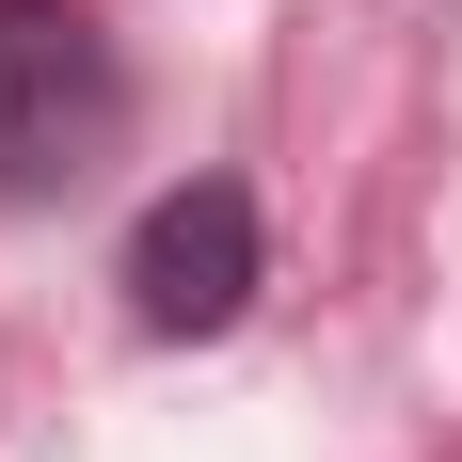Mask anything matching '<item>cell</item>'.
Masks as SVG:
<instances>
[{
    "label": "cell",
    "instance_id": "6da1fadb",
    "mask_svg": "<svg viewBox=\"0 0 462 462\" xmlns=\"http://www.w3.org/2000/svg\"><path fill=\"white\" fill-rule=\"evenodd\" d=\"M128 128V64L96 0H0V208H64Z\"/></svg>",
    "mask_w": 462,
    "mask_h": 462
},
{
    "label": "cell",
    "instance_id": "7a4b0ae2",
    "mask_svg": "<svg viewBox=\"0 0 462 462\" xmlns=\"http://www.w3.org/2000/svg\"><path fill=\"white\" fill-rule=\"evenodd\" d=\"M255 272H272V224H255L239 176H176V191L128 224V319L160 335V351L224 335L239 303H255Z\"/></svg>",
    "mask_w": 462,
    "mask_h": 462
}]
</instances>
